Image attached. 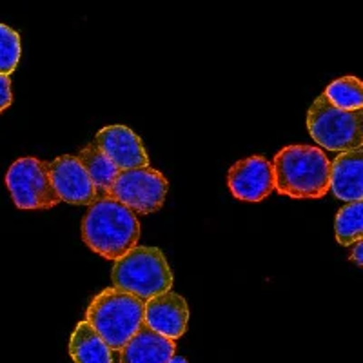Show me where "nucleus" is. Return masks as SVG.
Returning <instances> with one entry per match:
<instances>
[{"label":"nucleus","mask_w":363,"mask_h":363,"mask_svg":"<svg viewBox=\"0 0 363 363\" xmlns=\"http://www.w3.org/2000/svg\"><path fill=\"white\" fill-rule=\"evenodd\" d=\"M140 222L135 213L113 199H104L89 206L82 220V240L91 251L120 260L138 245Z\"/></svg>","instance_id":"nucleus-1"},{"label":"nucleus","mask_w":363,"mask_h":363,"mask_svg":"<svg viewBox=\"0 0 363 363\" xmlns=\"http://www.w3.org/2000/svg\"><path fill=\"white\" fill-rule=\"evenodd\" d=\"M274 189L289 199H323L329 193L330 160L313 145H287L272 160Z\"/></svg>","instance_id":"nucleus-2"},{"label":"nucleus","mask_w":363,"mask_h":363,"mask_svg":"<svg viewBox=\"0 0 363 363\" xmlns=\"http://www.w3.org/2000/svg\"><path fill=\"white\" fill-rule=\"evenodd\" d=\"M144 309L145 301L138 296L108 287L91 300L86 322L113 352H120L144 325Z\"/></svg>","instance_id":"nucleus-3"},{"label":"nucleus","mask_w":363,"mask_h":363,"mask_svg":"<svg viewBox=\"0 0 363 363\" xmlns=\"http://www.w3.org/2000/svg\"><path fill=\"white\" fill-rule=\"evenodd\" d=\"M111 280L116 289L147 301L171 291L173 272L160 249L136 245L128 255L115 262Z\"/></svg>","instance_id":"nucleus-4"},{"label":"nucleus","mask_w":363,"mask_h":363,"mask_svg":"<svg viewBox=\"0 0 363 363\" xmlns=\"http://www.w3.org/2000/svg\"><path fill=\"white\" fill-rule=\"evenodd\" d=\"M307 129L314 142L329 151H354L363 144V111H340L320 95L307 111Z\"/></svg>","instance_id":"nucleus-5"},{"label":"nucleus","mask_w":363,"mask_h":363,"mask_svg":"<svg viewBox=\"0 0 363 363\" xmlns=\"http://www.w3.org/2000/svg\"><path fill=\"white\" fill-rule=\"evenodd\" d=\"M6 186L15 206L22 211H44L60 203L50 177V162L18 158L8 169Z\"/></svg>","instance_id":"nucleus-6"},{"label":"nucleus","mask_w":363,"mask_h":363,"mask_svg":"<svg viewBox=\"0 0 363 363\" xmlns=\"http://www.w3.org/2000/svg\"><path fill=\"white\" fill-rule=\"evenodd\" d=\"M169 191V182L153 167H136L120 171L111 186L109 199L116 200L131 213L149 215L164 206Z\"/></svg>","instance_id":"nucleus-7"},{"label":"nucleus","mask_w":363,"mask_h":363,"mask_svg":"<svg viewBox=\"0 0 363 363\" xmlns=\"http://www.w3.org/2000/svg\"><path fill=\"white\" fill-rule=\"evenodd\" d=\"M227 186L233 196L244 202H262L274 191L272 165L264 157H249L231 165Z\"/></svg>","instance_id":"nucleus-8"},{"label":"nucleus","mask_w":363,"mask_h":363,"mask_svg":"<svg viewBox=\"0 0 363 363\" xmlns=\"http://www.w3.org/2000/svg\"><path fill=\"white\" fill-rule=\"evenodd\" d=\"M50 177L60 202L73 206H93L99 202L95 186L77 157L62 155L50 164Z\"/></svg>","instance_id":"nucleus-9"},{"label":"nucleus","mask_w":363,"mask_h":363,"mask_svg":"<svg viewBox=\"0 0 363 363\" xmlns=\"http://www.w3.org/2000/svg\"><path fill=\"white\" fill-rule=\"evenodd\" d=\"M93 144L113 162L118 171L149 167V157L135 131L122 124L108 125L96 133Z\"/></svg>","instance_id":"nucleus-10"},{"label":"nucleus","mask_w":363,"mask_h":363,"mask_svg":"<svg viewBox=\"0 0 363 363\" xmlns=\"http://www.w3.org/2000/svg\"><path fill=\"white\" fill-rule=\"evenodd\" d=\"M189 322V307L186 298L167 291L145 301L144 325L164 338L177 342L184 336Z\"/></svg>","instance_id":"nucleus-11"},{"label":"nucleus","mask_w":363,"mask_h":363,"mask_svg":"<svg viewBox=\"0 0 363 363\" xmlns=\"http://www.w3.org/2000/svg\"><path fill=\"white\" fill-rule=\"evenodd\" d=\"M329 191L343 202H362L363 196V149L340 153L330 162Z\"/></svg>","instance_id":"nucleus-12"},{"label":"nucleus","mask_w":363,"mask_h":363,"mask_svg":"<svg viewBox=\"0 0 363 363\" xmlns=\"http://www.w3.org/2000/svg\"><path fill=\"white\" fill-rule=\"evenodd\" d=\"M174 352V342L142 325L120 351V363H167Z\"/></svg>","instance_id":"nucleus-13"},{"label":"nucleus","mask_w":363,"mask_h":363,"mask_svg":"<svg viewBox=\"0 0 363 363\" xmlns=\"http://www.w3.org/2000/svg\"><path fill=\"white\" fill-rule=\"evenodd\" d=\"M69 354L74 363H113V351L86 320L74 327Z\"/></svg>","instance_id":"nucleus-14"},{"label":"nucleus","mask_w":363,"mask_h":363,"mask_svg":"<svg viewBox=\"0 0 363 363\" xmlns=\"http://www.w3.org/2000/svg\"><path fill=\"white\" fill-rule=\"evenodd\" d=\"M77 160L82 164L87 177L93 182L96 194H99V200L109 199L113 182H115L116 174L120 173L115 165H113V162L93 142L87 144L84 149H80V153L77 155Z\"/></svg>","instance_id":"nucleus-15"},{"label":"nucleus","mask_w":363,"mask_h":363,"mask_svg":"<svg viewBox=\"0 0 363 363\" xmlns=\"http://www.w3.org/2000/svg\"><path fill=\"white\" fill-rule=\"evenodd\" d=\"M323 96L340 111H359L363 108V86L356 77H342L327 86Z\"/></svg>","instance_id":"nucleus-16"},{"label":"nucleus","mask_w":363,"mask_h":363,"mask_svg":"<svg viewBox=\"0 0 363 363\" xmlns=\"http://www.w3.org/2000/svg\"><path fill=\"white\" fill-rule=\"evenodd\" d=\"M336 240L340 245H354L362 242L363 233V203L351 202L340 209L335 222Z\"/></svg>","instance_id":"nucleus-17"},{"label":"nucleus","mask_w":363,"mask_h":363,"mask_svg":"<svg viewBox=\"0 0 363 363\" xmlns=\"http://www.w3.org/2000/svg\"><path fill=\"white\" fill-rule=\"evenodd\" d=\"M21 53L22 44L18 33L0 22V74L2 77H9L17 69Z\"/></svg>","instance_id":"nucleus-18"},{"label":"nucleus","mask_w":363,"mask_h":363,"mask_svg":"<svg viewBox=\"0 0 363 363\" xmlns=\"http://www.w3.org/2000/svg\"><path fill=\"white\" fill-rule=\"evenodd\" d=\"M13 102V93H11V80L9 77H2L0 74V113L8 109Z\"/></svg>","instance_id":"nucleus-19"},{"label":"nucleus","mask_w":363,"mask_h":363,"mask_svg":"<svg viewBox=\"0 0 363 363\" xmlns=\"http://www.w3.org/2000/svg\"><path fill=\"white\" fill-rule=\"evenodd\" d=\"M351 260L356 262V264H358V267H362V264H363V244L362 242H356L354 244V249H352V252H351Z\"/></svg>","instance_id":"nucleus-20"},{"label":"nucleus","mask_w":363,"mask_h":363,"mask_svg":"<svg viewBox=\"0 0 363 363\" xmlns=\"http://www.w3.org/2000/svg\"><path fill=\"white\" fill-rule=\"evenodd\" d=\"M167 363H189V362H187V359L184 358V356H177V354H174L173 358H171Z\"/></svg>","instance_id":"nucleus-21"}]
</instances>
